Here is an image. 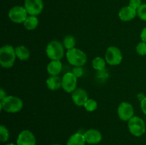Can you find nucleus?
<instances>
[{"mask_svg": "<svg viewBox=\"0 0 146 145\" xmlns=\"http://www.w3.org/2000/svg\"><path fill=\"white\" fill-rule=\"evenodd\" d=\"M46 53L51 61H60L64 55V46L60 41H52L47 45Z\"/></svg>", "mask_w": 146, "mask_h": 145, "instance_id": "obj_4", "label": "nucleus"}, {"mask_svg": "<svg viewBox=\"0 0 146 145\" xmlns=\"http://www.w3.org/2000/svg\"><path fill=\"white\" fill-rule=\"evenodd\" d=\"M6 145H17V144H13V143H10V144H7Z\"/></svg>", "mask_w": 146, "mask_h": 145, "instance_id": "obj_31", "label": "nucleus"}, {"mask_svg": "<svg viewBox=\"0 0 146 145\" xmlns=\"http://www.w3.org/2000/svg\"><path fill=\"white\" fill-rule=\"evenodd\" d=\"M15 48L10 45H4L0 49V64L4 68H10L15 62Z\"/></svg>", "mask_w": 146, "mask_h": 145, "instance_id": "obj_2", "label": "nucleus"}, {"mask_svg": "<svg viewBox=\"0 0 146 145\" xmlns=\"http://www.w3.org/2000/svg\"><path fill=\"white\" fill-rule=\"evenodd\" d=\"M86 139L84 134L75 133L71 135L67 141V145H85Z\"/></svg>", "mask_w": 146, "mask_h": 145, "instance_id": "obj_17", "label": "nucleus"}, {"mask_svg": "<svg viewBox=\"0 0 146 145\" xmlns=\"http://www.w3.org/2000/svg\"><path fill=\"white\" fill-rule=\"evenodd\" d=\"M72 72L74 74V75L78 78L82 76L83 74H84V70H83L82 67H75V68L73 69Z\"/></svg>", "mask_w": 146, "mask_h": 145, "instance_id": "obj_27", "label": "nucleus"}, {"mask_svg": "<svg viewBox=\"0 0 146 145\" xmlns=\"http://www.w3.org/2000/svg\"><path fill=\"white\" fill-rule=\"evenodd\" d=\"M35 136L29 130H23L18 135L17 140V145H36Z\"/></svg>", "mask_w": 146, "mask_h": 145, "instance_id": "obj_11", "label": "nucleus"}, {"mask_svg": "<svg viewBox=\"0 0 146 145\" xmlns=\"http://www.w3.org/2000/svg\"><path fill=\"white\" fill-rule=\"evenodd\" d=\"M24 8L29 15L36 16L43 11L44 3L42 0H25Z\"/></svg>", "mask_w": 146, "mask_h": 145, "instance_id": "obj_8", "label": "nucleus"}, {"mask_svg": "<svg viewBox=\"0 0 146 145\" xmlns=\"http://www.w3.org/2000/svg\"><path fill=\"white\" fill-rule=\"evenodd\" d=\"M8 16L9 19L14 23L21 24L25 21L26 18L28 16V13L24 7L15 6L9 10Z\"/></svg>", "mask_w": 146, "mask_h": 145, "instance_id": "obj_6", "label": "nucleus"}, {"mask_svg": "<svg viewBox=\"0 0 146 145\" xmlns=\"http://www.w3.org/2000/svg\"><path fill=\"white\" fill-rule=\"evenodd\" d=\"M6 97H7V93H6V92L4 90L3 88H1L0 89V100H3Z\"/></svg>", "mask_w": 146, "mask_h": 145, "instance_id": "obj_30", "label": "nucleus"}, {"mask_svg": "<svg viewBox=\"0 0 146 145\" xmlns=\"http://www.w3.org/2000/svg\"><path fill=\"white\" fill-rule=\"evenodd\" d=\"M63 45H64V48H66L67 50L72 49V48H75L76 45V40L73 36L68 35L65 36L64 41H63Z\"/></svg>", "mask_w": 146, "mask_h": 145, "instance_id": "obj_21", "label": "nucleus"}, {"mask_svg": "<svg viewBox=\"0 0 146 145\" xmlns=\"http://www.w3.org/2000/svg\"><path fill=\"white\" fill-rule=\"evenodd\" d=\"M137 15V10L133 9L131 7H124L120 10L118 16L123 21H129L133 19Z\"/></svg>", "mask_w": 146, "mask_h": 145, "instance_id": "obj_14", "label": "nucleus"}, {"mask_svg": "<svg viewBox=\"0 0 146 145\" xmlns=\"http://www.w3.org/2000/svg\"><path fill=\"white\" fill-rule=\"evenodd\" d=\"M141 107L143 112L145 115H146V97H145V98L141 101Z\"/></svg>", "mask_w": 146, "mask_h": 145, "instance_id": "obj_28", "label": "nucleus"}, {"mask_svg": "<svg viewBox=\"0 0 146 145\" xmlns=\"http://www.w3.org/2000/svg\"><path fill=\"white\" fill-rule=\"evenodd\" d=\"M92 65L96 71H104L106 67V61L101 57H96L93 60Z\"/></svg>", "mask_w": 146, "mask_h": 145, "instance_id": "obj_20", "label": "nucleus"}, {"mask_svg": "<svg viewBox=\"0 0 146 145\" xmlns=\"http://www.w3.org/2000/svg\"><path fill=\"white\" fill-rule=\"evenodd\" d=\"M137 15L141 20L146 21V4H143L138 9Z\"/></svg>", "mask_w": 146, "mask_h": 145, "instance_id": "obj_24", "label": "nucleus"}, {"mask_svg": "<svg viewBox=\"0 0 146 145\" xmlns=\"http://www.w3.org/2000/svg\"><path fill=\"white\" fill-rule=\"evenodd\" d=\"M62 71V63L60 61H51L47 65V71L51 76L58 75Z\"/></svg>", "mask_w": 146, "mask_h": 145, "instance_id": "obj_15", "label": "nucleus"}, {"mask_svg": "<svg viewBox=\"0 0 146 145\" xmlns=\"http://www.w3.org/2000/svg\"><path fill=\"white\" fill-rule=\"evenodd\" d=\"M141 5H142L141 0H130L129 1V7H131L133 9L138 10V9Z\"/></svg>", "mask_w": 146, "mask_h": 145, "instance_id": "obj_26", "label": "nucleus"}, {"mask_svg": "<svg viewBox=\"0 0 146 145\" xmlns=\"http://www.w3.org/2000/svg\"><path fill=\"white\" fill-rule=\"evenodd\" d=\"M76 85L77 78L72 72H66L64 74L62 78V86H61L64 91L68 93L73 92L76 89Z\"/></svg>", "mask_w": 146, "mask_h": 145, "instance_id": "obj_9", "label": "nucleus"}, {"mask_svg": "<svg viewBox=\"0 0 146 145\" xmlns=\"http://www.w3.org/2000/svg\"><path fill=\"white\" fill-rule=\"evenodd\" d=\"M23 108V101L13 95H9L0 102V109L9 113H17Z\"/></svg>", "mask_w": 146, "mask_h": 145, "instance_id": "obj_1", "label": "nucleus"}, {"mask_svg": "<svg viewBox=\"0 0 146 145\" xmlns=\"http://www.w3.org/2000/svg\"><path fill=\"white\" fill-rule=\"evenodd\" d=\"M86 143L89 144H97L102 140V134L98 130L90 129L86 131L84 134Z\"/></svg>", "mask_w": 146, "mask_h": 145, "instance_id": "obj_13", "label": "nucleus"}, {"mask_svg": "<svg viewBox=\"0 0 146 145\" xmlns=\"http://www.w3.org/2000/svg\"><path fill=\"white\" fill-rule=\"evenodd\" d=\"M71 98L75 105L77 106H84L88 100V93L83 88H76L71 95Z\"/></svg>", "mask_w": 146, "mask_h": 145, "instance_id": "obj_12", "label": "nucleus"}, {"mask_svg": "<svg viewBox=\"0 0 146 145\" xmlns=\"http://www.w3.org/2000/svg\"><path fill=\"white\" fill-rule=\"evenodd\" d=\"M123 60L121 50L115 46H110L106 52V61L111 65H119Z\"/></svg>", "mask_w": 146, "mask_h": 145, "instance_id": "obj_7", "label": "nucleus"}, {"mask_svg": "<svg viewBox=\"0 0 146 145\" xmlns=\"http://www.w3.org/2000/svg\"><path fill=\"white\" fill-rule=\"evenodd\" d=\"M47 87L51 90H56L62 86V79L58 75L50 76L46 80Z\"/></svg>", "mask_w": 146, "mask_h": 145, "instance_id": "obj_16", "label": "nucleus"}, {"mask_svg": "<svg viewBox=\"0 0 146 145\" xmlns=\"http://www.w3.org/2000/svg\"><path fill=\"white\" fill-rule=\"evenodd\" d=\"M84 107L88 112H94L98 107V103L94 99H88L84 104Z\"/></svg>", "mask_w": 146, "mask_h": 145, "instance_id": "obj_22", "label": "nucleus"}, {"mask_svg": "<svg viewBox=\"0 0 146 145\" xmlns=\"http://www.w3.org/2000/svg\"><path fill=\"white\" fill-rule=\"evenodd\" d=\"M38 19L36 16H28L24 22V26L27 30H34L38 26Z\"/></svg>", "mask_w": 146, "mask_h": 145, "instance_id": "obj_19", "label": "nucleus"}, {"mask_svg": "<svg viewBox=\"0 0 146 145\" xmlns=\"http://www.w3.org/2000/svg\"><path fill=\"white\" fill-rule=\"evenodd\" d=\"M118 115L123 121H129L134 115L133 107L126 102H121L118 107Z\"/></svg>", "mask_w": 146, "mask_h": 145, "instance_id": "obj_10", "label": "nucleus"}, {"mask_svg": "<svg viewBox=\"0 0 146 145\" xmlns=\"http://www.w3.org/2000/svg\"><path fill=\"white\" fill-rule=\"evenodd\" d=\"M130 132L135 136H141L145 132V124L139 117L133 116L128 124Z\"/></svg>", "mask_w": 146, "mask_h": 145, "instance_id": "obj_5", "label": "nucleus"}, {"mask_svg": "<svg viewBox=\"0 0 146 145\" xmlns=\"http://www.w3.org/2000/svg\"><path fill=\"white\" fill-rule=\"evenodd\" d=\"M136 52L140 55H146V43L144 41H141L136 46Z\"/></svg>", "mask_w": 146, "mask_h": 145, "instance_id": "obj_25", "label": "nucleus"}, {"mask_svg": "<svg viewBox=\"0 0 146 145\" xmlns=\"http://www.w3.org/2000/svg\"><path fill=\"white\" fill-rule=\"evenodd\" d=\"M51 145H61V144H51Z\"/></svg>", "mask_w": 146, "mask_h": 145, "instance_id": "obj_32", "label": "nucleus"}, {"mask_svg": "<svg viewBox=\"0 0 146 145\" xmlns=\"http://www.w3.org/2000/svg\"><path fill=\"white\" fill-rule=\"evenodd\" d=\"M17 57L21 61L28 60L30 57V52L28 48L24 45H19L15 48Z\"/></svg>", "mask_w": 146, "mask_h": 145, "instance_id": "obj_18", "label": "nucleus"}, {"mask_svg": "<svg viewBox=\"0 0 146 145\" xmlns=\"http://www.w3.org/2000/svg\"><path fill=\"white\" fill-rule=\"evenodd\" d=\"M9 138V132L7 128L4 125L0 126V140L2 142H7Z\"/></svg>", "mask_w": 146, "mask_h": 145, "instance_id": "obj_23", "label": "nucleus"}, {"mask_svg": "<svg viewBox=\"0 0 146 145\" xmlns=\"http://www.w3.org/2000/svg\"><path fill=\"white\" fill-rule=\"evenodd\" d=\"M66 55L68 62L75 67H82L87 61L86 54L78 48L67 50Z\"/></svg>", "mask_w": 146, "mask_h": 145, "instance_id": "obj_3", "label": "nucleus"}, {"mask_svg": "<svg viewBox=\"0 0 146 145\" xmlns=\"http://www.w3.org/2000/svg\"><path fill=\"white\" fill-rule=\"evenodd\" d=\"M141 38L142 40V41H144V42L146 43V27H145L142 30V31H141Z\"/></svg>", "mask_w": 146, "mask_h": 145, "instance_id": "obj_29", "label": "nucleus"}]
</instances>
